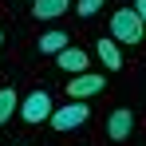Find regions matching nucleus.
Wrapping results in <instances>:
<instances>
[{"mask_svg": "<svg viewBox=\"0 0 146 146\" xmlns=\"http://www.w3.org/2000/svg\"><path fill=\"white\" fill-rule=\"evenodd\" d=\"M111 40H115V44H126V48H134V44L146 40V28H142V20H138L134 8L111 12Z\"/></svg>", "mask_w": 146, "mask_h": 146, "instance_id": "f257e3e1", "label": "nucleus"}, {"mask_svg": "<svg viewBox=\"0 0 146 146\" xmlns=\"http://www.w3.org/2000/svg\"><path fill=\"white\" fill-rule=\"evenodd\" d=\"M87 115H91V107H87V99H71L67 107H51V130H75V126H83L87 122Z\"/></svg>", "mask_w": 146, "mask_h": 146, "instance_id": "f03ea898", "label": "nucleus"}, {"mask_svg": "<svg viewBox=\"0 0 146 146\" xmlns=\"http://www.w3.org/2000/svg\"><path fill=\"white\" fill-rule=\"evenodd\" d=\"M16 115H20V119L28 122V126L44 122V119L51 115V91H48V87H36V91H32V95H28L24 103L16 107Z\"/></svg>", "mask_w": 146, "mask_h": 146, "instance_id": "7ed1b4c3", "label": "nucleus"}, {"mask_svg": "<svg viewBox=\"0 0 146 146\" xmlns=\"http://www.w3.org/2000/svg\"><path fill=\"white\" fill-rule=\"evenodd\" d=\"M130 134H134V111L130 107H115L107 115V138L111 142H126Z\"/></svg>", "mask_w": 146, "mask_h": 146, "instance_id": "20e7f679", "label": "nucleus"}, {"mask_svg": "<svg viewBox=\"0 0 146 146\" xmlns=\"http://www.w3.org/2000/svg\"><path fill=\"white\" fill-rule=\"evenodd\" d=\"M107 91V75H75L71 83H67V95L71 99H95V95H103Z\"/></svg>", "mask_w": 146, "mask_h": 146, "instance_id": "39448f33", "label": "nucleus"}, {"mask_svg": "<svg viewBox=\"0 0 146 146\" xmlns=\"http://www.w3.org/2000/svg\"><path fill=\"white\" fill-rule=\"evenodd\" d=\"M63 48H71L67 28H51V32H44V36L36 40V51H40V55H59Z\"/></svg>", "mask_w": 146, "mask_h": 146, "instance_id": "423d86ee", "label": "nucleus"}, {"mask_svg": "<svg viewBox=\"0 0 146 146\" xmlns=\"http://www.w3.org/2000/svg\"><path fill=\"white\" fill-rule=\"evenodd\" d=\"M55 63H59V71H67V75H83L87 71V51L83 48H63L55 55Z\"/></svg>", "mask_w": 146, "mask_h": 146, "instance_id": "0eeeda50", "label": "nucleus"}, {"mask_svg": "<svg viewBox=\"0 0 146 146\" xmlns=\"http://www.w3.org/2000/svg\"><path fill=\"white\" fill-rule=\"evenodd\" d=\"M95 51H99V59H103V67H107V71H119V67H122V48L111 40V36L95 40Z\"/></svg>", "mask_w": 146, "mask_h": 146, "instance_id": "6e6552de", "label": "nucleus"}, {"mask_svg": "<svg viewBox=\"0 0 146 146\" xmlns=\"http://www.w3.org/2000/svg\"><path fill=\"white\" fill-rule=\"evenodd\" d=\"M71 8V0H32V16L36 20H55Z\"/></svg>", "mask_w": 146, "mask_h": 146, "instance_id": "1a4fd4ad", "label": "nucleus"}, {"mask_svg": "<svg viewBox=\"0 0 146 146\" xmlns=\"http://www.w3.org/2000/svg\"><path fill=\"white\" fill-rule=\"evenodd\" d=\"M16 107H20V99H16V91L12 87H0V126L16 115Z\"/></svg>", "mask_w": 146, "mask_h": 146, "instance_id": "9d476101", "label": "nucleus"}, {"mask_svg": "<svg viewBox=\"0 0 146 146\" xmlns=\"http://www.w3.org/2000/svg\"><path fill=\"white\" fill-rule=\"evenodd\" d=\"M103 4H107V0H75L71 8H75V16H83V20H91V16H95V12L103 8Z\"/></svg>", "mask_w": 146, "mask_h": 146, "instance_id": "9b49d317", "label": "nucleus"}, {"mask_svg": "<svg viewBox=\"0 0 146 146\" xmlns=\"http://www.w3.org/2000/svg\"><path fill=\"white\" fill-rule=\"evenodd\" d=\"M130 8H134V12H138V20H142V28H146V0H134V4H130Z\"/></svg>", "mask_w": 146, "mask_h": 146, "instance_id": "f8f14e48", "label": "nucleus"}, {"mask_svg": "<svg viewBox=\"0 0 146 146\" xmlns=\"http://www.w3.org/2000/svg\"><path fill=\"white\" fill-rule=\"evenodd\" d=\"M0 48H4V32H0Z\"/></svg>", "mask_w": 146, "mask_h": 146, "instance_id": "ddd939ff", "label": "nucleus"}]
</instances>
